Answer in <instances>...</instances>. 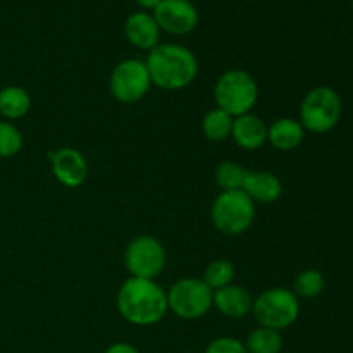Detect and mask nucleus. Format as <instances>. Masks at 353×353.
I'll return each instance as SVG.
<instances>
[{"mask_svg": "<svg viewBox=\"0 0 353 353\" xmlns=\"http://www.w3.org/2000/svg\"><path fill=\"white\" fill-rule=\"evenodd\" d=\"M121 317L133 326H154L169 312L168 292L155 279L130 278L121 285L116 299Z\"/></svg>", "mask_w": 353, "mask_h": 353, "instance_id": "obj_1", "label": "nucleus"}, {"mask_svg": "<svg viewBox=\"0 0 353 353\" xmlns=\"http://www.w3.org/2000/svg\"><path fill=\"white\" fill-rule=\"evenodd\" d=\"M145 65L152 85L162 90H183L195 81L199 61L190 48L176 43H159L148 52Z\"/></svg>", "mask_w": 353, "mask_h": 353, "instance_id": "obj_2", "label": "nucleus"}, {"mask_svg": "<svg viewBox=\"0 0 353 353\" xmlns=\"http://www.w3.org/2000/svg\"><path fill=\"white\" fill-rule=\"evenodd\" d=\"M343 114L340 93L331 86H316L300 103V124L314 134H324L338 126Z\"/></svg>", "mask_w": 353, "mask_h": 353, "instance_id": "obj_3", "label": "nucleus"}, {"mask_svg": "<svg viewBox=\"0 0 353 353\" xmlns=\"http://www.w3.org/2000/svg\"><path fill=\"white\" fill-rule=\"evenodd\" d=\"M214 100L217 109L238 117L252 112L259 100V85L250 72L243 69H230L223 72L214 86Z\"/></svg>", "mask_w": 353, "mask_h": 353, "instance_id": "obj_4", "label": "nucleus"}, {"mask_svg": "<svg viewBox=\"0 0 353 353\" xmlns=\"http://www.w3.org/2000/svg\"><path fill=\"white\" fill-rule=\"evenodd\" d=\"M255 212L257 207L243 190L221 192L210 207V221L219 233L238 236L252 226Z\"/></svg>", "mask_w": 353, "mask_h": 353, "instance_id": "obj_5", "label": "nucleus"}, {"mask_svg": "<svg viewBox=\"0 0 353 353\" xmlns=\"http://www.w3.org/2000/svg\"><path fill=\"white\" fill-rule=\"evenodd\" d=\"M252 316L259 326L283 331L296 323L300 316V299L286 288H269L254 299Z\"/></svg>", "mask_w": 353, "mask_h": 353, "instance_id": "obj_6", "label": "nucleus"}, {"mask_svg": "<svg viewBox=\"0 0 353 353\" xmlns=\"http://www.w3.org/2000/svg\"><path fill=\"white\" fill-rule=\"evenodd\" d=\"M214 292L202 278L178 279L168 290L169 310L183 321L202 319L212 309Z\"/></svg>", "mask_w": 353, "mask_h": 353, "instance_id": "obj_7", "label": "nucleus"}, {"mask_svg": "<svg viewBox=\"0 0 353 353\" xmlns=\"http://www.w3.org/2000/svg\"><path fill=\"white\" fill-rule=\"evenodd\" d=\"M168 254L161 241L150 234H140L128 243L124 265L133 278L155 279L165 268Z\"/></svg>", "mask_w": 353, "mask_h": 353, "instance_id": "obj_8", "label": "nucleus"}, {"mask_svg": "<svg viewBox=\"0 0 353 353\" xmlns=\"http://www.w3.org/2000/svg\"><path fill=\"white\" fill-rule=\"evenodd\" d=\"M152 81L145 62L138 59H126L116 64L110 72L109 90L121 103H137L150 90Z\"/></svg>", "mask_w": 353, "mask_h": 353, "instance_id": "obj_9", "label": "nucleus"}, {"mask_svg": "<svg viewBox=\"0 0 353 353\" xmlns=\"http://www.w3.org/2000/svg\"><path fill=\"white\" fill-rule=\"evenodd\" d=\"M161 31L183 37L192 33L199 24V10L190 0H161L152 10Z\"/></svg>", "mask_w": 353, "mask_h": 353, "instance_id": "obj_10", "label": "nucleus"}, {"mask_svg": "<svg viewBox=\"0 0 353 353\" xmlns=\"http://www.w3.org/2000/svg\"><path fill=\"white\" fill-rule=\"evenodd\" d=\"M48 161L52 165V174L65 188H78L88 176V164L85 155L72 147L59 148L48 152Z\"/></svg>", "mask_w": 353, "mask_h": 353, "instance_id": "obj_11", "label": "nucleus"}, {"mask_svg": "<svg viewBox=\"0 0 353 353\" xmlns=\"http://www.w3.org/2000/svg\"><path fill=\"white\" fill-rule=\"evenodd\" d=\"M161 28L155 21L154 14L147 10H138L128 16L124 23V34L128 41L141 50H148L161 43Z\"/></svg>", "mask_w": 353, "mask_h": 353, "instance_id": "obj_12", "label": "nucleus"}, {"mask_svg": "<svg viewBox=\"0 0 353 353\" xmlns=\"http://www.w3.org/2000/svg\"><path fill=\"white\" fill-rule=\"evenodd\" d=\"M231 138L243 150H259L268 143V124L252 112L238 116L233 121Z\"/></svg>", "mask_w": 353, "mask_h": 353, "instance_id": "obj_13", "label": "nucleus"}, {"mask_svg": "<svg viewBox=\"0 0 353 353\" xmlns=\"http://www.w3.org/2000/svg\"><path fill=\"white\" fill-rule=\"evenodd\" d=\"M252 305H254V299L240 285L231 283L214 292L212 307H216L228 319H243L245 316L252 314Z\"/></svg>", "mask_w": 353, "mask_h": 353, "instance_id": "obj_14", "label": "nucleus"}, {"mask_svg": "<svg viewBox=\"0 0 353 353\" xmlns=\"http://www.w3.org/2000/svg\"><path fill=\"white\" fill-rule=\"evenodd\" d=\"M243 190L254 203H274L283 195V183L269 171H248Z\"/></svg>", "mask_w": 353, "mask_h": 353, "instance_id": "obj_15", "label": "nucleus"}, {"mask_svg": "<svg viewBox=\"0 0 353 353\" xmlns=\"http://www.w3.org/2000/svg\"><path fill=\"white\" fill-rule=\"evenodd\" d=\"M305 138V130L299 119L281 117L268 126V141L279 152H292L300 147Z\"/></svg>", "mask_w": 353, "mask_h": 353, "instance_id": "obj_16", "label": "nucleus"}, {"mask_svg": "<svg viewBox=\"0 0 353 353\" xmlns=\"http://www.w3.org/2000/svg\"><path fill=\"white\" fill-rule=\"evenodd\" d=\"M31 109V97L21 86H6L0 90V116L6 121H16L26 116Z\"/></svg>", "mask_w": 353, "mask_h": 353, "instance_id": "obj_17", "label": "nucleus"}, {"mask_svg": "<svg viewBox=\"0 0 353 353\" xmlns=\"http://www.w3.org/2000/svg\"><path fill=\"white\" fill-rule=\"evenodd\" d=\"M245 348H247L248 353H281V331L259 326L257 330L248 334L247 341H245Z\"/></svg>", "mask_w": 353, "mask_h": 353, "instance_id": "obj_18", "label": "nucleus"}, {"mask_svg": "<svg viewBox=\"0 0 353 353\" xmlns=\"http://www.w3.org/2000/svg\"><path fill=\"white\" fill-rule=\"evenodd\" d=\"M234 117L221 109H212L203 116L202 131L210 141H224L231 137Z\"/></svg>", "mask_w": 353, "mask_h": 353, "instance_id": "obj_19", "label": "nucleus"}, {"mask_svg": "<svg viewBox=\"0 0 353 353\" xmlns=\"http://www.w3.org/2000/svg\"><path fill=\"white\" fill-rule=\"evenodd\" d=\"M326 288V278L317 269H305L299 272L293 281V290L299 299H316Z\"/></svg>", "mask_w": 353, "mask_h": 353, "instance_id": "obj_20", "label": "nucleus"}, {"mask_svg": "<svg viewBox=\"0 0 353 353\" xmlns=\"http://www.w3.org/2000/svg\"><path fill=\"white\" fill-rule=\"evenodd\" d=\"M248 169L240 165L234 161H224L216 169V183L223 192H233V190L243 188L245 178Z\"/></svg>", "mask_w": 353, "mask_h": 353, "instance_id": "obj_21", "label": "nucleus"}, {"mask_svg": "<svg viewBox=\"0 0 353 353\" xmlns=\"http://www.w3.org/2000/svg\"><path fill=\"white\" fill-rule=\"evenodd\" d=\"M202 279L212 292L224 288V286L233 283L234 265L226 259H217V261H212L207 265Z\"/></svg>", "mask_w": 353, "mask_h": 353, "instance_id": "obj_22", "label": "nucleus"}, {"mask_svg": "<svg viewBox=\"0 0 353 353\" xmlns=\"http://www.w3.org/2000/svg\"><path fill=\"white\" fill-rule=\"evenodd\" d=\"M23 134L10 121H0V157L10 159L23 148Z\"/></svg>", "mask_w": 353, "mask_h": 353, "instance_id": "obj_23", "label": "nucleus"}, {"mask_svg": "<svg viewBox=\"0 0 353 353\" xmlns=\"http://www.w3.org/2000/svg\"><path fill=\"white\" fill-rule=\"evenodd\" d=\"M203 353H248L243 341L233 336H221L210 341Z\"/></svg>", "mask_w": 353, "mask_h": 353, "instance_id": "obj_24", "label": "nucleus"}, {"mask_svg": "<svg viewBox=\"0 0 353 353\" xmlns=\"http://www.w3.org/2000/svg\"><path fill=\"white\" fill-rule=\"evenodd\" d=\"M105 353H140L137 347H133L131 343H126V341H117V343H112L109 348H107Z\"/></svg>", "mask_w": 353, "mask_h": 353, "instance_id": "obj_25", "label": "nucleus"}, {"mask_svg": "<svg viewBox=\"0 0 353 353\" xmlns=\"http://www.w3.org/2000/svg\"><path fill=\"white\" fill-rule=\"evenodd\" d=\"M134 2L140 6L141 10H147V12H150V10H154L155 7L161 3V0H134Z\"/></svg>", "mask_w": 353, "mask_h": 353, "instance_id": "obj_26", "label": "nucleus"}, {"mask_svg": "<svg viewBox=\"0 0 353 353\" xmlns=\"http://www.w3.org/2000/svg\"><path fill=\"white\" fill-rule=\"evenodd\" d=\"M352 3H353V0H352Z\"/></svg>", "mask_w": 353, "mask_h": 353, "instance_id": "obj_27", "label": "nucleus"}]
</instances>
